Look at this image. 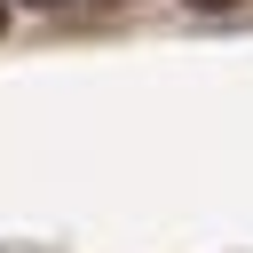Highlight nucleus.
<instances>
[{"label": "nucleus", "mask_w": 253, "mask_h": 253, "mask_svg": "<svg viewBox=\"0 0 253 253\" xmlns=\"http://www.w3.org/2000/svg\"><path fill=\"white\" fill-rule=\"evenodd\" d=\"M190 8H237V0H190Z\"/></svg>", "instance_id": "1"}, {"label": "nucleus", "mask_w": 253, "mask_h": 253, "mask_svg": "<svg viewBox=\"0 0 253 253\" xmlns=\"http://www.w3.org/2000/svg\"><path fill=\"white\" fill-rule=\"evenodd\" d=\"M24 8H63V0H24Z\"/></svg>", "instance_id": "2"}, {"label": "nucleus", "mask_w": 253, "mask_h": 253, "mask_svg": "<svg viewBox=\"0 0 253 253\" xmlns=\"http://www.w3.org/2000/svg\"><path fill=\"white\" fill-rule=\"evenodd\" d=\"M0 24H8V8H0Z\"/></svg>", "instance_id": "3"}, {"label": "nucleus", "mask_w": 253, "mask_h": 253, "mask_svg": "<svg viewBox=\"0 0 253 253\" xmlns=\"http://www.w3.org/2000/svg\"><path fill=\"white\" fill-rule=\"evenodd\" d=\"M111 8H119V0H111Z\"/></svg>", "instance_id": "4"}]
</instances>
